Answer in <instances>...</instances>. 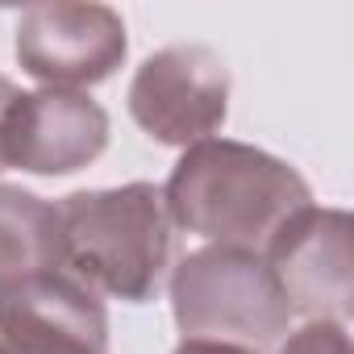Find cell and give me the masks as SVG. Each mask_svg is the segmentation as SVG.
<instances>
[{
	"label": "cell",
	"instance_id": "6da1fadb",
	"mask_svg": "<svg viewBox=\"0 0 354 354\" xmlns=\"http://www.w3.org/2000/svg\"><path fill=\"white\" fill-rule=\"evenodd\" d=\"M162 205L171 225L213 246L263 254L275 230L313 205V192L283 158L246 142L205 138L180 154L162 188Z\"/></svg>",
	"mask_w": 354,
	"mask_h": 354
},
{
	"label": "cell",
	"instance_id": "7a4b0ae2",
	"mask_svg": "<svg viewBox=\"0 0 354 354\" xmlns=\"http://www.w3.org/2000/svg\"><path fill=\"white\" fill-rule=\"evenodd\" d=\"M63 221V267L96 296L146 304L158 296L171 271V217L162 188L125 184L71 192L59 201Z\"/></svg>",
	"mask_w": 354,
	"mask_h": 354
},
{
	"label": "cell",
	"instance_id": "3957f363",
	"mask_svg": "<svg viewBox=\"0 0 354 354\" xmlns=\"http://www.w3.org/2000/svg\"><path fill=\"white\" fill-rule=\"evenodd\" d=\"M171 313L184 337L267 350L288 333L292 308L259 250L205 246L171 271Z\"/></svg>",
	"mask_w": 354,
	"mask_h": 354
},
{
	"label": "cell",
	"instance_id": "277c9868",
	"mask_svg": "<svg viewBox=\"0 0 354 354\" xmlns=\"http://www.w3.org/2000/svg\"><path fill=\"white\" fill-rule=\"evenodd\" d=\"M129 117L162 146H196L230 117V67L213 46L154 50L129 84Z\"/></svg>",
	"mask_w": 354,
	"mask_h": 354
},
{
	"label": "cell",
	"instance_id": "5b68a950",
	"mask_svg": "<svg viewBox=\"0 0 354 354\" xmlns=\"http://www.w3.org/2000/svg\"><path fill=\"white\" fill-rule=\"evenodd\" d=\"M292 317L346 325L354 308V221L342 209H300L263 246Z\"/></svg>",
	"mask_w": 354,
	"mask_h": 354
},
{
	"label": "cell",
	"instance_id": "8992f818",
	"mask_svg": "<svg viewBox=\"0 0 354 354\" xmlns=\"http://www.w3.org/2000/svg\"><path fill=\"white\" fill-rule=\"evenodd\" d=\"M17 63L46 88L80 92L104 84L129 55L125 21L109 5H30L17 17Z\"/></svg>",
	"mask_w": 354,
	"mask_h": 354
},
{
	"label": "cell",
	"instance_id": "52a82bcc",
	"mask_svg": "<svg viewBox=\"0 0 354 354\" xmlns=\"http://www.w3.org/2000/svg\"><path fill=\"white\" fill-rule=\"evenodd\" d=\"M109 146V113L88 92H17L0 117V167L30 175H71Z\"/></svg>",
	"mask_w": 354,
	"mask_h": 354
},
{
	"label": "cell",
	"instance_id": "ba28073f",
	"mask_svg": "<svg viewBox=\"0 0 354 354\" xmlns=\"http://www.w3.org/2000/svg\"><path fill=\"white\" fill-rule=\"evenodd\" d=\"M0 337L17 354H113L104 300L67 267L0 292Z\"/></svg>",
	"mask_w": 354,
	"mask_h": 354
},
{
	"label": "cell",
	"instance_id": "9c48e42d",
	"mask_svg": "<svg viewBox=\"0 0 354 354\" xmlns=\"http://www.w3.org/2000/svg\"><path fill=\"white\" fill-rule=\"evenodd\" d=\"M50 271H63L59 205L30 188L0 184V292Z\"/></svg>",
	"mask_w": 354,
	"mask_h": 354
},
{
	"label": "cell",
	"instance_id": "30bf717a",
	"mask_svg": "<svg viewBox=\"0 0 354 354\" xmlns=\"http://www.w3.org/2000/svg\"><path fill=\"white\" fill-rule=\"evenodd\" d=\"M279 354H350V337H346V325L308 321L296 333H288V342L279 346Z\"/></svg>",
	"mask_w": 354,
	"mask_h": 354
},
{
	"label": "cell",
	"instance_id": "8fae6325",
	"mask_svg": "<svg viewBox=\"0 0 354 354\" xmlns=\"http://www.w3.org/2000/svg\"><path fill=\"white\" fill-rule=\"evenodd\" d=\"M171 354H259V350L234 346V342H213V337H184Z\"/></svg>",
	"mask_w": 354,
	"mask_h": 354
},
{
	"label": "cell",
	"instance_id": "7c38bea8",
	"mask_svg": "<svg viewBox=\"0 0 354 354\" xmlns=\"http://www.w3.org/2000/svg\"><path fill=\"white\" fill-rule=\"evenodd\" d=\"M13 96H17V84L9 75H0V117H5V109L13 104ZM0 171H5V167H0Z\"/></svg>",
	"mask_w": 354,
	"mask_h": 354
},
{
	"label": "cell",
	"instance_id": "4fadbf2b",
	"mask_svg": "<svg viewBox=\"0 0 354 354\" xmlns=\"http://www.w3.org/2000/svg\"><path fill=\"white\" fill-rule=\"evenodd\" d=\"M0 354H17V350H13V346H9L5 337H0Z\"/></svg>",
	"mask_w": 354,
	"mask_h": 354
}]
</instances>
